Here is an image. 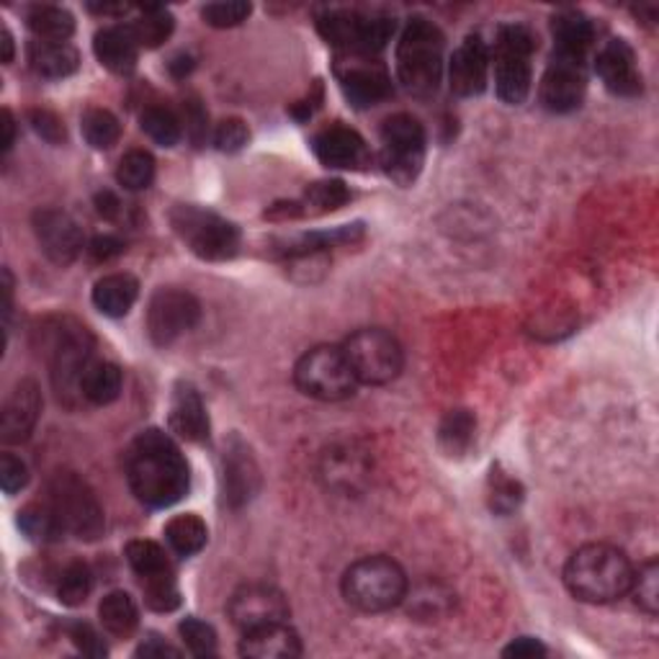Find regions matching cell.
<instances>
[{
	"label": "cell",
	"mask_w": 659,
	"mask_h": 659,
	"mask_svg": "<svg viewBox=\"0 0 659 659\" xmlns=\"http://www.w3.org/2000/svg\"><path fill=\"white\" fill-rule=\"evenodd\" d=\"M127 479L137 500L148 508H171L191 487L188 462L179 443L155 428L137 435L129 446Z\"/></svg>",
	"instance_id": "1"
},
{
	"label": "cell",
	"mask_w": 659,
	"mask_h": 659,
	"mask_svg": "<svg viewBox=\"0 0 659 659\" xmlns=\"http://www.w3.org/2000/svg\"><path fill=\"white\" fill-rule=\"evenodd\" d=\"M634 564L611 543H587L574 551L564 566L566 590L582 603H613L628 595Z\"/></svg>",
	"instance_id": "2"
},
{
	"label": "cell",
	"mask_w": 659,
	"mask_h": 659,
	"mask_svg": "<svg viewBox=\"0 0 659 659\" xmlns=\"http://www.w3.org/2000/svg\"><path fill=\"white\" fill-rule=\"evenodd\" d=\"M443 34L428 19H410L397 44V78L418 98L433 96L443 78Z\"/></svg>",
	"instance_id": "3"
},
{
	"label": "cell",
	"mask_w": 659,
	"mask_h": 659,
	"mask_svg": "<svg viewBox=\"0 0 659 659\" xmlns=\"http://www.w3.org/2000/svg\"><path fill=\"white\" fill-rule=\"evenodd\" d=\"M343 597L364 613H385L408 597V577L389 557H366L343 574Z\"/></svg>",
	"instance_id": "4"
},
{
	"label": "cell",
	"mask_w": 659,
	"mask_h": 659,
	"mask_svg": "<svg viewBox=\"0 0 659 659\" xmlns=\"http://www.w3.org/2000/svg\"><path fill=\"white\" fill-rule=\"evenodd\" d=\"M52 333L47 341V358L52 369V385L60 400L73 404L75 397H80V379L86 374L88 364L94 361L90 350H94V338L80 322L71 317L52 322Z\"/></svg>",
	"instance_id": "5"
},
{
	"label": "cell",
	"mask_w": 659,
	"mask_h": 659,
	"mask_svg": "<svg viewBox=\"0 0 659 659\" xmlns=\"http://www.w3.org/2000/svg\"><path fill=\"white\" fill-rule=\"evenodd\" d=\"M47 503L65 533L75 539L96 541L104 533L106 518L88 482H83L75 472H57L47 485Z\"/></svg>",
	"instance_id": "6"
},
{
	"label": "cell",
	"mask_w": 659,
	"mask_h": 659,
	"mask_svg": "<svg viewBox=\"0 0 659 659\" xmlns=\"http://www.w3.org/2000/svg\"><path fill=\"white\" fill-rule=\"evenodd\" d=\"M294 381L299 392L320 402H343L356 395L358 379L338 346H317L296 361Z\"/></svg>",
	"instance_id": "7"
},
{
	"label": "cell",
	"mask_w": 659,
	"mask_h": 659,
	"mask_svg": "<svg viewBox=\"0 0 659 659\" xmlns=\"http://www.w3.org/2000/svg\"><path fill=\"white\" fill-rule=\"evenodd\" d=\"M171 225L183 242L204 260H227L240 248V233L217 212L194 204H179L171 212Z\"/></svg>",
	"instance_id": "8"
},
{
	"label": "cell",
	"mask_w": 659,
	"mask_h": 659,
	"mask_svg": "<svg viewBox=\"0 0 659 659\" xmlns=\"http://www.w3.org/2000/svg\"><path fill=\"white\" fill-rule=\"evenodd\" d=\"M350 369H354L358 385L381 387L400 377L402 371V348L392 333L381 327L356 330L350 338L343 343Z\"/></svg>",
	"instance_id": "9"
},
{
	"label": "cell",
	"mask_w": 659,
	"mask_h": 659,
	"mask_svg": "<svg viewBox=\"0 0 659 659\" xmlns=\"http://www.w3.org/2000/svg\"><path fill=\"white\" fill-rule=\"evenodd\" d=\"M533 34L526 26L510 24L497 32L495 50V88L505 104L520 106L531 94V55Z\"/></svg>",
	"instance_id": "10"
},
{
	"label": "cell",
	"mask_w": 659,
	"mask_h": 659,
	"mask_svg": "<svg viewBox=\"0 0 659 659\" xmlns=\"http://www.w3.org/2000/svg\"><path fill=\"white\" fill-rule=\"evenodd\" d=\"M379 163L400 186H410L425 163V129L410 114H395L381 125Z\"/></svg>",
	"instance_id": "11"
},
{
	"label": "cell",
	"mask_w": 659,
	"mask_h": 659,
	"mask_svg": "<svg viewBox=\"0 0 659 659\" xmlns=\"http://www.w3.org/2000/svg\"><path fill=\"white\" fill-rule=\"evenodd\" d=\"M317 26L325 42L346 55H377L395 34V19L366 17L358 11H327Z\"/></svg>",
	"instance_id": "12"
},
{
	"label": "cell",
	"mask_w": 659,
	"mask_h": 659,
	"mask_svg": "<svg viewBox=\"0 0 659 659\" xmlns=\"http://www.w3.org/2000/svg\"><path fill=\"white\" fill-rule=\"evenodd\" d=\"M202 320V304L186 289H158L148 304V333L158 348L173 346Z\"/></svg>",
	"instance_id": "13"
},
{
	"label": "cell",
	"mask_w": 659,
	"mask_h": 659,
	"mask_svg": "<svg viewBox=\"0 0 659 659\" xmlns=\"http://www.w3.org/2000/svg\"><path fill=\"white\" fill-rule=\"evenodd\" d=\"M338 80L343 94L356 109H371L392 94L387 67L371 55H346L338 65Z\"/></svg>",
	"instance_id": "14"
},
{
	"label": "cell",
	"mask_w": 659,
	"mask_h": 659,
	"mask_svg": "<svg viewBox=\"0 0 659 659\" xmlns=\"http://www.w3.org/2000/svg\"><path fill=\"white\" fill-rule=\"evenodd\" d=\"M585 90H587L585 60L562 57V55L551 57L539 88L543 109L554 114L574 111L582 101H585Z\"/></svg>",
	"instance_id": "15"
},
{
	"label": "cell",
	"mask_w": 659,
	"mask_h": 659,
	"mask_svg": "<svg viewBox=\"0 0 659 659\" xmlns=\"http://www.w3.org/2000/svg\"><path fill=\"white\" fill-rule=\"evenodd\" d=\"M34 235L52 263L71 266L86 248V237L67 212L40 209L34 214Z\"/></svg>",
	"instance_id": "16"
},
{
	"label": "cell",
	"mask_w": 659,
	"mask_h": 659,
	"mask_svg": "<svg viewBox=\"0 0 659 659\" xmlns=\"http://www.w3.org/2000/svg\"><path fill=\"white\" fill-rule=\"evenodd\" d=\"M229 618L237 628L252 631V628L281 624L289 618V603L276 587L268 585H245L237 590L229 601Z\"/></svg>",
	"instance_id": "17"
},
{
	"label": "cell",
	"mask_w": 659,
	"mask_h": 659,
	"mask_svg": "<svg viewBox=\"0 0 659 659\" xmlns=\"http://www.w3.org/2000/svg\"><path fill=\"white\" fill-rule=\"evenodd\" d=\"M489 50L479 34H469L458 44L449 65V83L456 96L472 98L487 88Z\"/></svg>",
	"instance_id": "18"
},
{
	"label": "cell",
	"mask_w": 659,
	"mask_h": 659,
	"mask_svg": "<svg viewBox=\"0 0 659 659\" xmlns=\"http://www.w3.org/2000/svg\"><path fill=\"white\" fill-rule=\"evenodd\" d=\"M312 150L322 165L341 168V171H356L369 163L364 137L356 129L343 125H330L317 132L312 140Z\"/></svg>",
	"instance_id": "19"
},
{
	"label": "cell",
	"mask_w": 659,
	"mask_h": 659,
	"mask_svg": "<svg viewBox=\"0 0 659 659\" xmlns=\"http://www.w3.org/2000/svg\"><path fill=\"white\" fill-rule=\"evenodd\" d=\"M42 415V395L36 381L24 379L13 389L0 410V439L6 443H24L34 433Z\"/></svg>",
	"instance_id": "20"
},
{
	"label": "cell",
	"mask_w": 659,
	"mask_h": 659,
	"mask_svg": "<svg viewBox=\"0 0 659 659\" xmlns=\"http://www.w3.org/2000/svg\"><path fill=\"white\" fill-rule=\"evenodd\" d=\"M595 71L611 94L624 98L641 94V73L636 71V55L628 42L611 40L605 44V47L597 52Z\"/></svg>",
	"instance_id": "21"
},
{
	"label": "cell",
	"mask_w": 659,
	"mask_h": 659,
	"mask_svg": "<svg viewBox=\"0 0 659 659\" xmlns=\"http://www.w3.org/2000/svg\"><path fill=\"white\" fill-rule=\"evenodd\" d=\"M240 655L250 659H294L302 655V644L294 628L287 620L268 624L252 631H245Z\"/></svg>",
	"instance_id": "22"
},
{
	"label": "cell",
	"mask_w": 659,
	"mask_h": 659,
	"mask_svg": "<svg viewBox=\"0 0 659 659\" xmlns=\"http://www.w3.org/2000/svg\"><path fill=\"white\" fill-rule=\"evenodd\" d=\"M171 428L183 441L202 443L209 439V415H206L202 397H198L196 389L186 385V381H181L173 392Z\"/></svg>",
	"instance_id": "23"
},
{
	"label": "cell",
	"mask_w": 659,
	"mask_h": 659,
	"mask_svg": "<svg viewBox=\"0 0 659 659\" xmlns=\"http://www.w3.org/2000/svg\"><path fill=\"white\" fill-rule=\"evenodd\" d=\"M94 52L106 71L117 75H129L137 67V57H140V42L132 32V26L117 24L106 26L96 34Z\"/></svg>",
	"instance_id": "24"
},
{
	"label": "cell",
	"mask_w": 659,
	"mask_h": 659,
	"mask_svg": "<svg viewBox=\"0 0 659 659\" xmlns=\"http://www.w3.org/2000/svg\"><path fill=\"white\" fill-rule=\"evenodd\" d=\"M260 474L256 458L250 456L248 446H242L240 441H235L233 446L227 449L225 456V497L233 508H240V505L250 503L258 493Z\"/></svg>",
	"instance_id": "25"
},
{
	"label": "cell",
	"mask_w": 659,
	"mask_h": 659,
	"mask_svg": "<svg viewBox=\"0 0 659 659\" xmlns=\"http://www.w3.org/2000/svg\"><path fill=\"white\" fill-rule=\"evenodd\" d=\"M551 34H554V55L585 60L587 50L593 47L595 26L585 13L562 11L551 19Z\"/></svg>",
	"instance_id": "26"
},
{
	"label": "cell",
	"mask_w": 659,
	"mask_h": 659,
	"mask_svg": "<svg viewBox=\"0 0 659 659\" xmlns=\"http://www.w3.org/2000/svg\"><path fill=\"white\" fill-rule=\"evenodd\" d=\"M29 65L36 75L50 80H63L78 71L80 55L73 44L67 42H42L29 44Z\"/></svg>",
	"instance_id": "27"
},
{
	"label": "cell",
	"mask_w": 659,
	"mask_h": 659,
	"mask_svg": "<svg viewBox=\"0 0 659 659\" xmlns=\"http://www.w3.org/2000/svg\"><path fill=\"white\" fill-rule=\"evenodd\" d=\"M140 296V283L129 273H109L94 287V304L106 317H125Z\"/></svg>",
	"instance_id": "28"
},
{
	"label": "cell",
	"mask_w": 659,
	"mask_h": 659,
	"mask_svg": "<svg viewBox=\"0 0 659 659\" xmlns=\"http://www.w3.org/2000/svg\"><path fill=\"white\" fill-rule=\"evenodd\" d=\"M121 385H125V377H121L117 364L94 358L80 379V395L90 404H111L114 400H119Z\"/></svg>",
	"instance_id": "29"
},
{
	"label": "cell",
	"mask_w": 659,
	"mask_h": 659,
	"mask_svg": "<svg viewBox=\"0 0 659 659\" xmlns=\"http://www.w3.org/2000/svg\"><path fill=\"white\" fill-rule=\"evenodd\" d=\"M98 618L106 631L111 636H119V639H127V636L134 634L137 624H140V611H137V603L132 601V595L121 593H109L98 605Z\"/></svg>",
	"instance_id": "30"
},
{
	"label": "cell",
	"mask_w": 659,
	"mask_h": 659,
	"mask_svg": "<svg viewBox=\"0 0 659 659\" xmlns=\"http://www.w3.org/2000/svg\"><path fill=\"white\" fill-rule=\"evenodd\" d=\"M26 24L42 42H67L75 32L73 13L60 6H34L26 13Z\"/></svg>",
	"instance_id": "31"
},
{
	"label": "cell",
	"mask_w": 659,
	"mask_h": 659,
	"mask_svg": "<svg viewBox=\"0 0 659 659\" xmlns=\"http://www.w3.org/2000/svg\"><path fill=\"white\" fill-rule=\"evenodd\" d=\"M165 539L175 554L194 557L206 547L209 531H206V523L202 518L194 516V512H186V516H175L165 526Z\"/></svg>",
	"instance_id": "32"
},
{
	"label": "cell",
	"mask_w": 659,
	"mask_h": 659,
	"mask_svg": "<svg viewBox=\"0 0 659 659\" xmlns=\"http://www.w3.org/2000/svg\"><path fill=\"white\" fill-rule=\"evenodd\" d=\"M19 528L32 541H57L60 536H65L63 526L55 516V510L50 508V503H34L19 512Z\"/></svg>",
	"instance_id": "33"
},
{
	"label": "cell",
	"mask_w": 659,
	"mask_h": 659,
	"mask_svg": "<svg viewBox=\"0 0 659 659\" xmlns=\"http://www.w3.org/2000/svg\"><path fill=\"white\" fill-rule=\"evenodd\" d=\"M350 202V191L343 181H320L312 183L304 191V198L299 202L302 214H327L341 209Z\"/></svg>",
	"instance_id": "34"
},
{
	"label": "cell",
	"mask_w": 659,
	"mask_h": 659,
	"mask_svg": "<svg viewBox=\"0 0 659 659\" xmlns=\"http://www.w3.org/2000/svg\"><path fill=\"white\" fill-rule=\"evenodd\" d=\"M117 181L127 191H144L155 181V158L148 150H129L125 158L119 160Z\"/></svg>",
	"instance_id": "35"
},
{
	"label": "cell",
	"mask_w": 659,
	"mask_h": 659,
	"mask_svg": "<svg viewBox=\"0 0 659 659\" xmlns=\"http://www.w3.org/2000/svg\"><path fill=\"white\" fill-rule=\"evenodd\" d=\"M83 137L94 150H111L121 137V125L111 111L88 109L83 114Z\"/></svg>",
	"instance_id": "36"
},
{
	"label": "cell",
	"mask_w": 659,
	"mask_h": 659,
	"mask_svg": "<svg viewBox=\"0 0 659 659\" xmlns=\"http://www.w3.org/2000/svg\"><path fill=\"white\" fill-rule=\"evenodd\" d=\"M142 132L150 137L152 142L163 144V148H175L183 137L181 119L175 117L171 109H163V106H150L142 114Z\"/></svg>",
	"instance_id": "37"
},
{
	"label": "cell",
	"mask_w": 659,
	"mask_h": 659,
	"mask_svg": "<svg viewBox=\"0 0 659 659\" xmlns=\"http://www.w3.org/2000/svg\"><path fill=\"white\" fill-rule=\"evenodd\" d=\"M175 21L165 9H158V6H150V9L142 11V17L132 24V32L140 42V47L155 50L163 44L168 36L173 34Z\"/></svg>",
	"instance_id": "38"
},
{
	"label": "cell",
	"mask_w": 659,
	"mask_h": 659,
	"mask_svg": "<svg viewBox=\"0 0 659 659\" xmlns=\"http://www.w3.org/2000/svg\"><path fill=\"white\" fill-rule=\"evenodd\" d=\"M127 559L137 572V577H155V574L173 572L171 562H168L165 551L155 541H132L127 543Z\"/></svg>",
	"instance_id": "39"
},
{
	"label": "cell",
	"mask_w": 659,
	"mask_h": 659,
	"mask_svg": "<svg viewBox=\"0 0 659 659\" xmlns=\"http://www.w3.org/2000/svg\"><path fill=\"white\" fill-rule=\"evenodd\" d=\"M439 439L451 456L464 454L474 439V418L466 410L449 412L439 428Z\"/></svg>",
	"instance_id": "40"
},
{
	"label": "cell",
	"mask_w": 659,
	"mask_h": 659,
	"mask_svg": "<svg viewBox=\"0 0 659 659\" xmlns=\"http://www.w3.org/2000/svg\"><path fill=\"white\" fill-rule=\"evenodd\" d=\"M90 590H94V574H90L88 564L73 562L67 564L57 585V597L63 605H71V608H78L88 601Z\"/></svg>",
	"instance_id": "41"
},
{
	"label": "cell",
	"mask_w": 659,
	"mask_h": 659,
	"mask_svg": "<svg viewBox=\"0 0 659 659\" xmlns=\"http://www.w3.org/2000/svg\"><path fill=\"white\" fill-rule=\"evenodd\" d=\"M628 593L634 595L636 605H639L644 613L657 616V611H659V566L655 559H649V562H644L639 570H634L631 587H628Z\"/></svg>",
	"instance_id": "42"
},
{
	"label": "cell",
	"mask_w": 659,
	"mask_h": 659,
	"mask_svg": "<svg viewBox=\"0 0 659 659\" xmlns=\"http://www.w3.org/2000/svg\"><path fill=\"white\" fill-rule=\"evenodd\" d=\"M142 593H144V603L158 613H171L181 605V593H179V585H175L173 572L144 577Z\"/></svg>",
	"instance_id": "43"
},
{
	"label": "cell",
	"mask_w": 659,
	"mask_h": 659,
	"mask_svg": "<svg viewBox=\"0 0 659 659\" xmlns=\"http://www.w3.org/2000/svg\"><path fill=\"white\" fill-rule=\"evenodd\" d=\"M179 631H181V639L188 647L191 655L209 657L217 651V631H214L209 624H204V620L186 618L179 626Z\"/></svg>",
	"instance_id": "44"
},
{
	"label": "cell",
	"mask_w": 659,
	"mask_h": 659,
	"mask_svg": "<svg viewBox=\"0 0 659 659\" xmlns=\"http://www.w3.org/2000/svg\"><path fill=\"white\" fill-rule=\"evenodd\" d=\"M252 6L242 0H227V3H209L202 9V19L214 29H233L240 26L250 17Z\"/></svg>",
	"instance_id": "45"
},
{
	"label": "cell",
	"mask_w": 659,
	"mask_h": 659,
	"mask_svg": "<svg viewBox=\"0 0 659 659\" xmlns=\"http://www.w3.org/2000/svg\"><path fill=\"white\" fill-rule=\"evenodd\" d=\"M493 493H489V505L497 512H512L518 508L520 497H523V489L516 479H510L508 474H503L500 469H493Z\"/></svg>",
	"instance_id": "46"
},
{
	"label": "cell",
	"mask_w": 659,
	"mask_h": 659,
	"mask_svg": "<svg viewBox=\"0 0 659 659\" xmlns=\"http://www.w3.org/2000/svg\"><path fill=\"white\" fill-rule=\"evenodd\" d=\"M248 140H250V132L242 119H225L217 127V132H214V144H217L222 152L242 150L245 144H248Z\"/></svg>",
	"instance_id": "47"
},
{
	"label": "cell",
	"mask_w": 659,
	"mask_h": 659,
	"mask_svg": "<svg viewBox=\"0 0 659 659\" xmlns=\"http://www.w3.org/2000/svg\"><path fill=\"white\" fill-rule=\"evenodd\" d=\"M26 482H29V469L19 456L13 454L0 456V487H3L6 495L21 493V489L26 487Z\"/></svg>",
	"instance_id": "48"
},
{
	"label": "cell",
	"mask_w": 659,
	"mask_h": 659,
	"mask_svg": "<svg viewBox=\"0 0 659 659\" xmlns=\"http://www.w3.org/2000/svg\"><path fill=\"white\" fill-rule=\"evenodd\" d=\"M67 636H71L75 649L86 657H106V644L101 636L96 634L94 626L88 624H71L67 626Z\"/></svg>",
	"instance_id": "49"
},
{
	"label": "cell",
	"mask_w": 659,
	"mask_h": 659,
	"mask_svg": "<svg viewBox=\"0 0 659 659\" xmlns=\"http://www.w3.org/2000/svg\"><path fill=\"white\" fill-rule=\"evenodd\" d=\"M32 127L50 144L65 142V125L52 111H32Z\"/></svg>",
	"instance_id": "50"
},
{
	"label": "cell",
	"mask_w": 659,
	"mask_h": 659,
	"mask_svg": "<svg viewBox=\"0 0 659 659\" xmlns=\"http://www.w3.org/2000/svg\"><path fill=\"white\" fill-rule=\"evenodd\" d=\"M90 256H94V260H111V258H117V256H121V252H125V242L121 240H117V237H111V235H104V237H96L94 242H90Z\"/></svg>",
	"instance_id": "51"
},
{
	"label": "cell",
	"mask_w": 659,
	"mask_h": 659,
	"mask_svg": "<svg viewBox=\"0 0 659 659\" xmlns=\"http://www.w3.org/2000/svg\"><path fill=\"white\" fill-rule=\"evenodd\" d=\"M503 655L505 657H516V659H533V657L547 655V647H543L541 641L528 639V636H523V639H516L510 644V647H505Z\"/></svg>",
	"instance_id": "52"
},
{
	"label": "cell",
	"mask_w": 659,
	"mask_h": 659,
	"mask_svg": "<svg viewBox=\"0 0 659 659\" xmlns=\"http://www.w3.org/2000/svg\"><path fill=\"white\" fill-rule=\"evenodd\" d=\"M186 129L191 132V140L202 142L206 134V114L202 111V106L196 101L186 104Z\"/></svg>",
	"instance_id": "53"
},
{
	"label": "cell",
	"mask_w": 659,
	"mask_h": 659,
	"mask_svg": "<svg viewBox=\"0 0 659 659\" xmlns=\"http://www.w3.org/2000/svg\"><path fill=\"white\" fill-rule=\"evenodd\" d=\"M181 651L173 649L171 644L160 641V639H148L144 644H140V649H137V657H179Z\"/></svg>",
	"instance_id": "54"
},
{
	"label": "cell",
	"mask_w": 659,
	"mask_h": 659,
	"mask_svg": "<svg viewBox=\"0 0 659 659\" xmlns=\"http://www.w3.org/2000/svg\"><path fill=\"white\" fill-rule=\"evenodd\" d=\"M96 209H98V214H101V217H106V219H119V214H121V202L117 196L111 194V191H101V194L96 196Z\"/></svg>",
	"instance_id": "55"
},
{
	"label": "cell",
	"mask_w": 659,
	"mask_h": 659,
	"mask_svg": "<svg viewBox=\"0 0 659 659\" xmlns=\"http://www.w3.org/2000/svg\"><path fill=\"white\" fill-rule=\"evenodd\" d=\"M3 129H6V137H3V150L9 152L13 148V134H17V121H13L11 111L6 109L3 111Z\"/></svg>",
	"instance_id": "56"
},
{
	"label": "cell",
	"mask_w": 659,
	"mask_h": 659,
	"mask_svg": "<svg viewBox=\"0 0 659 659\" xmlns=\"http://www.w3.org/2000/svg\"><path fill=\"white\" fill-rule=\"evenodd\" d=\"M191 67H194V65H191V57H175L171 63V71H173L175 78H183V75L191 71Z\"/></svg>",
	"instance_id": "57"
},
{
	"label": "cell",
	"mask_w": 659,
	"mask_h": 659,
	"mask_svg": "<svg viewBox=\"0 0 659 659\" xmlns=\"http://www.w3.org/2000/svg\"><path fill=\"white\" fill-rule=\"evenodd\" d=\"M0 36H3V42H0V44H3V63L9 65L13 60V36L6 26H3V32H0Z\"/></svg>",
	"instance_id": "58"
}]
</instances>
